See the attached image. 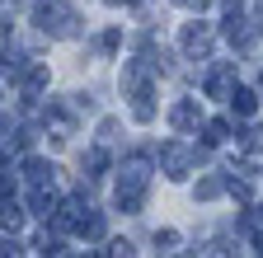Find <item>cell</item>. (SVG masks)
Here are the masks:
<instances>
[{
    "instance_id": "cell-13",
    "label": "cell",
    "mask_w": 263,
    "mask_h": 258,
    "mask_svg": "<svg viewBox=\"0 0 263 258\" xmlns=\"http://www.w3.org/2000/svg\"><path fill=\"white\" fill-rule=\"evenodd\" d=\"M104 258H132V244H127V240H113V244H108V253H104Z\"/></svg>"
},
{
    "instance_id": "cell-4",
    "label": "cell",
    "mask_w": 263,
    "mask_h": 258,
    "mask_svg": "<svg viewBox=\"0 0 263 258\" xmlns=\"http://www.w3.org/2000/svg\"><path fill=\"white\" fill-rule=\"evenodd\" d=\"M28 207H33V216H47V221H52V216L61 211V202L52 197V192H47L43 183H38V188H33V197H28Z\"/></svg>"
},
{
    "instance_id": "cell-12",
    "label": "cell",
    "mask_w": 263,
    "mask_h": 258,
    "mask_svg": "<svg viewBox=\"0 0 263 258\" xmlns=\"http://www.w3.org/2000/svg\"><path fill=\"white\" fill-rule=\"evenodd\" d=\"M226 136H230V122H221V117H216V122H207V146H221Z\"/></svg>"
},
{
    "instance_id": "cell-11",
    "label": "cell",
    "mask_w": 263,
    "mask_h": 258,
    "mask_svg": "<svg viewBox=\"0 0 263 258\" xmlns=\"http://www.w3.org/2000/svg\"><path fill=\"white\" fill-rule=\"evenodd\" d=\"M226 188H230V183H221V178H202V183H197V197H202V202H212V197H221Z\"/></svg>"
},
{
    "instance_id": "cell-16",
    "label": "cell",
    "mask_w": 263,
    "mask_h": 258,
    "mask_svg": "<svg viewBox=\"0 0 263 258\" xmlns=\"http://www.w3.org/2000/svg\"><path fill=\"white\" fill-rule=\"evenodd\" d=\"M254 249H258V258H263V240H254Z\"/></svg>"
},
{
    "instance_id": "cell-15",
    "label": "cell",
    "mask_w": 263,
    "mask_h": 258,
    "mask_svg": "<svg viewBox=\"0 0 263 258\" xmlns=\"http://www.w3.org/2000/svg\"><path fill=\"white\" fill-rule=\"evenodd\" d=\"M221 5H226V10H240V5H245V0H221Z\"/></svg>"
},
{
    "instance_id": "cell-17",
    "label": "cell",
    "mask_w": 263,
    "mask_h": 258,
    "mask_svg": "<svg viewBox=\"0 0 263 258\" xmlns=\"http://www.w3.org/2000/svg\"><path fill=\"white\" fill-rule=\"evenodd\" d=\"M258 89H263V75H258Z\"/></svg>"
},
{
    "instance_id": "cell-14",
    "label": "cell",
    "mask_w": 263,
    "mask_h": 258,
    "mask_svg": "<svg viewBox=\"0 0 263 258\" xmlns=\"http://www.w3.org/2000/svg\"><path fill=\"white\" fill-rule=\"evenodd\" d=\"M174 5H183V10H202L207 0H174Z\"/></svg>"
},
{
    "instance_id": "cell-18",
    "label": "cell",
    "mask_w": 263,
    "mask_h": 258,
    "mask_svg": "<svg viewBox=\"0 0 263 258\" xmlns=\"http://www.w3.org/2000/svg\"><path fill=\"white\" fill-rule=\"evenodd\" d=\"M258 221H263V207H258Z\"/></svg>"
},
{
    "instance_id": "cell-3",
    "label": "cell",
    "mask_w": 263,
    "mask_h": 258,
    "mask_svg": "<svg viewBox=\"0 0 263 258\" xmlns=\"http://www.w3.org/2000/svg\"><path fill=\"white\" fill-rule=\"evenodd\" d=\"M179 43H183L188 56H207V47H212V28H207V24H188L183 33H179Z\"/></svg>"
},
{
    "instance_id": "cell-7",
    "label": "cell",
    "mask_w": 263,
    "mask_h": 258,
    "mask_svg": "<svg viewBox=\"0 0 263 258\" xmlns=\"http://www.w3.org/2000/svg\"><path fill=\"white\" fill-rule=\"evenodd\" d=\"M24 174H28L33 183H52V174H57V169L47 165V160H24Z\"/></svg>"
},
{
    "instance_id": "cell-1",
    "label": "cell",
    "mask_w": 263,
    "mask_h": 258,
    "mask_svg": "<svg viewBox=\"0 0 263 258\" xmlns=\"http://www.w3.org/2000/svg\"><path fill=\"white\" fill-rule=\"evenodd\" d=\"M33 19H38V28H43V33H52V38H76V24H80L76 10L61 5V0H43Z\"/></svg>"
},
{
    "instance_id": "cell-8",
    "label": "cell",
    "mask_w": 263,
    "mask_h": 258,
    "mask_svg": "<svg viewBox=\"0 0 263 258\" xmlns=\"http://www.w3.org/2000/svg\"><path fill=\"white\" fill-rule=\"evenodd\" d=\"M230 104H235L240 117H249V113L258 108V94H254V89H235V94H230Z\"/></svg>"
},
{
    "instance_id": "cell-5",
    "label": "cell",
    "mask_w": 263,
    "mask_h": 258,
    "mask_svg": "<svg viewBox=\"0 0 263 258\" xmlns=\"http://www.w3.org/2000/svg\"><path fill=\"white\" fill-rule=\"evenodd\" d=\"M207 94H212V99H230V94H235V89H230V61H221V66L212 71V80H207Z\"/></svg>"
},
{
    "instance_id": "cell-9",
    "label": "cell",
    "mask_w": 263,
    "mask_h": 258,
    "mask_svg": "<svg viewBox=\"0 0 263 258\" xmlns=\"http://www.w3.org/2000/svg\"><path fill=\"white\" fill-rule=\"evenodd\" d=\"M0 225H5V235H14L19 225H24V211H19L10 197H5V207H0Z\"/></svg>"
},
{
    "instance_id": "cell-10",
    "label": "cell",
    "mask_w": 263,
    "mask_h": 258,
    "mask_svg": "<svg viewBox=\"0 0 263 258\" xmlns=\"http://www.w3.org/2000/svg\"><path fill=\"white\" fill-rule=\"evenodd\" d=\"M85 169H89V178H99V174L108 169V150H99V146H94V150H85Z\"/></svg>"
},
{
    "instance_id": "cell-6",
    "label": "cell",
    "mask_w": 263,
    "mask_h": 258,
    "mask_svg": "<svg viewBox=\"0 0 263 258\" xmlns=\"http://www.w3.org/2000/svg\"><path fill=\"white\" fill-rule=\"evenodd\" d=\"M170 122L179 127V132H188V127L197 122V104H193V99H183V104H174V108H170Z\"/></svg>"
},
{
    "instance_id": "cell-2",
    "label": "cell",
    "mask_w": 263,
    "mask_h": 258,
    "mask_svg": "<svg viewBox=\"0 0 263 258\" xmlns=\"http://www.w3.org/2000/svg\"><path fill=\"white\" fill-rule=\"evenodd\" d=\"M193 160H197V155H193L188 146H179V141H164V146H160V169L170 174V178H188Z\"/></svg>"
}]
</instances>
